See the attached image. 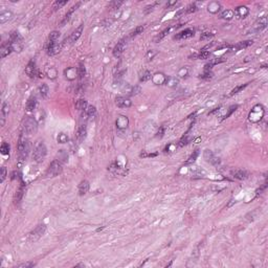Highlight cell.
Masks as SVG:
<instances>
[{
  "mask_svg": "<svg viewBox=\"0 0 268 268\" xmlns=\"http://www.w3.org/2000/svg\"><path fill=\"white\" fill-rule=\"evenodd\" d=\"M176 3H177V1H175V0H174V1H170V2H168V3H167L165 8H171V6H172V5H175V4H176Z\"/></svg>",
  "mask_w": 268,
  "mask_h": 268,
  "instance_id": "obj_64",
  "label": "cell"
},
{
  "mask_svg": "<svg viewBox=\"0 0 268 268\" xmlns=\"http://www.w3.org/2000/svg\"><path fill=\"white\" fill-rule=\"evenodd\" d=\"M126 46H127V43H126V40L122 39L120 41L117 42V44L114 46V48H113V56L114 57H120V54H122L123 53H124V50L126 49Z\"/></svg>",
  "mask_w": 268,
  "mask_h": 268,
  "instance_id": "obj_11",
  "label": "cell"
},
{
  "mask_svg": "<svg viewBox=\"0 0 268 268\" xmlns=\"http://www.w3.org/2000/svg\"><path fill=\"white\" fill-rule=\"evenodd\" d=\"M13 50V47H12V44L9 42H5V43H2L1 47H0V57L1 59H4L5 57H8L9 54Z\"/></svg>",
  "mask_w": 268,
  "mask_h": 268,
  "instance_id": "obj_16",
  "label": "cell"
},
{
  "mask_svg": "<svg viewBox=\"0 0 268 268\" xmlns=\"http://www.w3.org/2000/svg\"><path fill=\"white\" fill-rule=\"evenodd\" d=\"M158 4H159V2H153V3L147 5L146 8H144V14H149V13H151V12H153L154 9H155Z\"/></svg>",
  "mask_w": 268,
  "mask_h": 268,
  "instance_id": "obj_44",
  "label": "cell"
},
{
  "mask_svg": "<svg viewBox=\"0 0 268 268\" xmlns=\"http://www.w3.org/2000/svg\"><path fill=\"white\" fill-rule=\"evenodd\" d=\"M253 44V41L252 40H246V41H242V42H239L238 44H237V48L238 49H242V48H246V47H249L250 45Z\"/></svg>",
  "mask_w": 268,
  "mask_h": 268,
  "instance_id": "obj_38",
  "label": "cell"
},
{
  "mask_svg": "<svg viewBox=\"0 0 268 268\" xmlns=\"http://www.w3.org/2000/svg\"><path fill=\"white\" fill-rule=\"evenodd\" d=\"M57 156H58V158H57V159L60 160L61 162H66V161L68 160V154H67V152H66L65 150H59Z\"/></svg>",
  "mask_w": 268,
  "mask_h": 268,
  "instance_id": "obj_34",
  "label": "cell"
},
{
  "mask_svg": "<svg viewBox=\"0 0 268 268\" xmlns=\"http://www.w3.org/2000/svg\"><path fill=\"white\" fill-rule=\"evenodd\" d=\"M156 54H157V51L156 50H149L148 53H147V59H148L149 61L153 60V59L155 58Z\"/></svg>",
  "mask_w": 268,
  "mask_h": 268,
  "instance_id": "obj_58",
  "label": "cell"
},
{
  "mask_svg": "<svg viewBox=\"0 0 268 268\" xmlns=\"http://www.w3.org/2000/svg\"><path fill=\"white\" fill-rule=\"evenodd\" d=\"M231 176L234 177V178L238 179V180H244V179H247L248 177H249V173L247 172V171L245 170H234L231 172Z\"/></svg>",
  "mask_w": 268,
  "mask_h": 268,
  "instance_id": "obj_14",
  "label": "cell"
},
{
  "mask_svg": "<svg viewBox=\"0 0 268 268\" xmlns=\"http://www.w3.org/2000/svg\"><path fill=\"white\" fill-rule=\"evenodd\" d=\"M35 265H36V263L35 262H25V263H22V264H19L17 267H19V268H32V267H34Z\"/></svg>",
  "mask_w": 268,
  "mask_h": 268,
  "instance_id": "obj_54",
  "label": "cell"
},
{
  "mask_svg": "<svg viewBox=\"0 0 268 268\" xmlns=\"http://www.w3.org/2000/svg\"><path fill=\"white\" fill-rule=\"evenodd\" d=\"M58 143L59 144H66L68 141V136L65 133H60L58 135Z\"/></svg>",
  "mask_w": 268,
  "mask_h": 268,
  "instance_id": "obj_46",
  "label": "cell"
},
{
  "mask_svg": "<svg viewBox=\"0 0 268 268\" xmlns=\"http://www.w3.org/2000/svg\"><path fill=\"white\" fill-rule=\"evenodd\" d=\"M214 37V34L213 33H210V32H204L201 34L200 36V40L201 41H205V40H210L211 38Z\"/></svg>",
  "mask_w": 268,
  "mask_h": 268,
  "instance_id": "obj_49",
  "label": "cell"
},
{
  "mask_svg": "<svg viewBox=\"0 0 268 268\" xmlns=\"http://www.w3.org/2000/svg\"><path fill=\"white\" fill-rule=\"evenodd\" d=\"M6 174H8V171H6L5 167H2L1 168V178H0V181L3 182L4 180L6 178Z\"/></svg>",
  "mask_w": 268,
  "mask_h": 268,
  "instance_id": "obj_61",
  "label": "cell"
},
{
  "mask_svg": "<svg viewBox=\"0 0 268 268\" xmlns=\"http://www.w3.org/2000/svg\"><path fill=\"white\" fill-rule=\"evenodd\" d=\"M25 73H26L30 78H32V79H35L38 75H40V72L38 71L36 67V63H35L34 60H30V62H28L26 68H25Z\"/></svg>",
  "mask_w": 268,
  "mask_h": 268,
  "instance_id": "obj_8",
  "label": "cell"
},
{
  "mask_svg": "<svg viewBox=\"0 0 268 268\" xmlns=\"http://www.w3.org/2000/svg\"><path fill=\"white\" fill-rule=\"evenodd\" d=\"M66 4H67V0H64V1H56L53 4L54 12H56V11H58V9H62L64 5H66Z\"/></svg>",
  "mask_w": 268,
  "mask_h": 268,
  "instance_id": "obj_41",
  "label": "cell"
},
{
  "mask_svg": "<svg viewBox=\"0 0 268 268\" xmlns=\"http://www.w3.org/2000/svg\"><path fill=\"white\" fill-rule=\"evenodd\" d=\"M61 48H62V44L58 43V42H50L49 41V44L47 46V54L48 56H54V54H59L61 51Z\"/></svg>",
  "mask_w": 268,
  "mask_h": 268,
  "instance_id": "obj_10",
  "label": "cell"
},
{
  "mask_svg": "<svg viewBox=\"0 0 268 268\" xmlns=\"http://www.w3.org/2000/svg\"><path fill=\"white\" fill-rule=\"evenodd\" d=\"M199 4H202L200 3V2H194V3L190 4V5L186 8V14H192V13H195V12H197L199 9Z\"/></svg>",
  "mask_w": 268,
  "mask_h": 268,
  "instance_id": "obj_33",
  "label": "cell"
},
{
  "mask_svg": "<svg viewBox=\"0 0 268 268\" xmlns=\"http://www.w3.org/2000/svg\"><path fill=\"white\" fill-rule=\"evenodd\" d=\"M2 116L5 117L6 115L9 114V105L6 103H3V106H2V110H1Z\"/></svg>",
  "mask_w": 268,
  "mask_h": 268,
  "instance_id": "obj_59",
  "label": "cell"
},
{
  "mask_svg": "<svg viewBox=\"0 0 268 268\" xmlns=\"http://www.w3.org/2000/svg\"><path fill=\"white\" fill-rule=\"evenodd\" d=\"M122 4H123V1H111L110 3H109V8L112 9H115L120 8Z\"/></svg>",
  "mask_w": 268,
  "mask_h": 268,
  "instance_id": "obj_56",
  "label": "cell"
},
{
  "mask_svg": "<svg viewBox=\"0 0 268 268\" xmlns=\"http://www.w3.org/2000/svg\"><path fill=\"white\" fill-rule=\"evenodd\" d=\"M0 151H1V154H3V155H8V154H9V144L6 143H3L1 144Z\"/></svg>",
  "mask_w": 268,
  "mask_h": 268,
  "instance_id": "obj_48",
  "label": "cell"
},
{
  "mask_svg": "<svg viewBox=\"0 0 268 268\" xmlns=\"http://www.w3.org/2000/svg\"><path fill=\"white\" fill-rule=\"evenodd\" d=\"M39 92H40V96H41V98H46L47 94H48L49 92V88L48 86H47L46 84H42L41 86H40L39 88Z\"/></svg>",
  "mask_w": 268,
  "mask_h": 268,
  "instance_id": "obj_37",
  "label": "cell"
},
{
  "mask_svg": "<svg viewBox=\"0 0 268 268\" xmlns=\"http://www.w3.org/2000/svg\"><path fill=\"white\" fill-rule=\"evenodd\" d=\"M165 126H161V127L159 128V130H158L157 134H156V137L162 138L163 135H165Z\"/></svg>",
  "mask_w": 268,
  "mask_h": 268,
  "instance_id": "obj_60",
  "label": "cell"
},
{
  "mask_svg": "<svg viewBox=\"0 0 268 268\" xmlns=\"http://www.w3.org/2000/svg\"><path fill=\"white\" fill-rule=\"evenodd\" d=\"M211 56V53L210 51H200V54H198V59H200V60H205V59H208Z\"/></svg>",
  "mask_w": 268,
  "mask_h": 268,
  "instance_id": "obj_53",
  "label": "cell"
},
{
  "mask_svg": "<svg viewBox=\"0 0 268 268\" xmlns=\"http://www.w3.org/2000/svg\"><path fill=\"white\" fill-rule=\"evenodd\" d=\"M213 45H214V42H212V43H208V44H206L204 47H203L202 49H201V51H206V49H210V48H212L213 47Z\"/></svg>",
  "mask_w": 268,
  "mask_h": 268,
  "instance_id": "obj_63",
  "label": "cell"
},
{
  "mask_svg": "<svg viewBox=\"0 0 268 268\" xmlns=\"http://www.w3.org/2000/svg\"><path fill=\"white\" fill-rule=\"evenodd\" d=\"M234 16H235V13L232 9H224V11L220 14V18L224 19V20H227V21L231 20V19L234 18Z\"/></svg>",
  "mask_w": 268,
  "mask_h": 268,
  "instance_id": "obj_30",
  "label": "cell"
},
{
  "mask_svg": "<svg viewBox=\"0 0 268 268\" xmlns=\"http://www.w3.org/2000/svg\"><path fill=\"white\" fill-rule=\"evenodd\" d=\"M237 108H238V105H235V106H231V107H229L228 112H227L226 114H225V115L223 116V120H225V118H227L229 115H231V114H232V112L237 110Z\"/></svg>",
  "mask_w": 268,
  "mask_h": 268,
  "instance_id": "obj_57",
  "label": "cell"
},
{
  "mask_svg": "<svg viewBox=\"0 0 268 268\" xmlns=\"http://www.w3.org/2000/svg\"><path fill=\"white\" fill-rule=\"evenodd\" d=\"M151 72L149 70H143L141 73H139V81L141 82H147L151 79Z\"/></svg>",
  "mask_w": 268,
  "mask_h": 268,
  "instance_id": "obj_35",
  "label": "cell"
},
{
  "mask_svg": "<svg viewBox=\"0 0 268 268\" xmlns=\"http://www.w3.org/2000/svg\"><path fill=\"white\" fill-rule=\"evenodd\" d=\"M179 26H181V25H178V26H170V27H168V28H165V30H162V32L160 33V34H158L157 36H156L155 38H154V42H156V43H158V42H160L161 40L163 39V38H165V36H167V35H169L171 32H172L173 30H174V28H177V27H179Z\"/></svg>",
  "mask_w": 268,
  "mask_h": 268,
  "instance_id": "obj_22",
  "label": "cell"
},
{
  "mask_svg": "<svg viewBox=\"0 0 268 268\" xmlns=\"http://www.w3.org/2000/svg\"><path fill=\"white\" fill-rule=\"evenodd\" d=\"M168 77L162 72H156L152 77V81L155 85H163L167 82Z\"/></svg>",
  "mask_w": 268,
  "mask_h": 268,
  "instance_id": "obj_19",
  "label": "cell"
},
{
  "mask_svg": "<svg viewBox=\"0 0 268 268\" xmlns=\"http://www.w3.org/2000/svg\"><path fill=\"white\" fill-rule=\"evenodd\" d=\"M46 75H47V77H48L50 80H54L57 77H58V71H57L56 68H53V67H51V68H49V69L47 70Z\"/></svg>",
  "mask_w": 268,
  "mask_h": 268,
  "instance_id": "obj_40",
  "label": "cell"
},
{
  "mask_svg": "<svg viewBox=\"0 0 268 268\" xmlns=\"http://www.w3.org/2000/svg\"><path fill=\"white\" fill-rule=\"evenodd\" d=\"M18 150H19V156H20L21 160L25 159L30 152V141H28L27 138H25L23 135H21L20 138H19Z\"/></svg>",
  "mask_w": 268,
  "mask_h": 268,
  "instance_id": "obj_1",
  "label": "cell"
},
{
  "mask_svg": "<svg viewBox=\"0 0 268 268\" xmlns=\"http://www.w3.org/2000/svg\"><path fill=\"white\" fill-rule=\"evenodd\" d=\"M49 41L50 42H57V40L60 38V32L58 30H53V32L49 34Z\"/></svg>",
  "mask_w": 268,
  "mask_h": 268,
  "instance_id": "obj_42",
  "label": "cell"
},
{
  "mask_svg": "<svg viewBox=\"0 0 268 268\" xmlns=\"http://www.w3.org/2000/svg\"><path fill=\"white\" fill-rule=\"evenodd\" d=\"M203 157H204V159L207 161V162L212 163L213 165H218L220 163V158L217 157V156L213 153V151L211 150H205L204 152H203Z\"/></svg>",
  "mask_w": 268,
  "mask_h": 268,
  "instance_id": "obj_9",
  "label": "cell"
},
{
  "mask_svg": "<svg viewBox=\"0 0 268 268\" xmlns=\"http://www.w3.org/2000/svg\"><path fill=\"white\" fill-rule=\"evenodd\" d=\"M64 75L68 81H73L78 78V68L75 67H67L64 70Z\"/></svg>",
  "mask_w": 268,
  "mask_h": 268,
  "instance_id": "obj_18",
  "label": "cell"
},
{
  "mask_svg": "<svg viewBox=\"0 0 268 268\" xmlns=\"http://www.w3.org/2000/svg\"><path fill=\"white\" fill-rule=\"evenodd\" d=\"M87 107H88V105H87L86 99H78L75 103V109H78V110H86Z\"/></svg>",
  "mask_w": 268,
  "mask_h": 268,
  "instance_id": "obj_32",
  "label": "cell"
},
{
  "mask_svg": "<svg viewBox=\"0 0 268 268\" xmlns=\"http://www.w3.org/2000/svg\"><path fill=\"white\" fill-rule=\"evenodd\" d=\"M248 84H249V83H246V84H243V85H239V86L235 87V88L231 90V96H235V94L239 93V92H240L241 90H243L244 88H245V87H247V86H248Z\"/></svg>",
  "mask_w": 268,
  "mask_h": 268,
  "instance_id": "obj_43",
  "label": "cell"
},
{
  "mask_svg": "<svg viewBox=\"0 0 268 268\" xmlns=\"http://www.w3.org/2000/svg\"><path fill=\"white\" fill-rule=\"evenodd\" d=\"M13 18V13L11 11H3L0 13V23L4 24L5 22H8L11 19Z\"/></svg>",
  "mask_w": 268,
  "mask_h": 268,
  "instance_id": "obj_27",
  "label": "cell"
},
{
  "mask_svg": "<svg viewBox=\"0 0 268 268\" xmlns=\"http://www.w3.org/2000/svg\"><path fill=\"white\" fill-rule=\"evenodd\" d=\"M87 135V127L86 125H81L77 131V141L78 143L81 144L84 141V139L86 138Z\"/></svg>",
  "mask_w": 268,
  "mask_h": 268,
  "instance_id": "obj_20",
  "label": "cell"
},
{
  "mask_svg": "<svg viewBox=\"0 0 268 268\" xmlns=\"http://www.w3.org/2000/svg\"><path fill=\"white\" fill-rule=\"evenodd\" d=\"M266 26H267V17L266 16H263V17H261L259 20L255 23L252 30L256 33H259V32H261V30H265Z\"/></svg>",
  "mask_w": 268,
  "mask_h": 268,
  "instance_id": "obj_12",
  "label": "cell"
},
{
  "mask_svg": "<svg viewBox=\"0 0 268 268\" xmlns=\"http://www.w3.org/2000/svg\"><path fill=\"white\" fill-rule=\"evenodd\" d=\"M77 68H78V78L82 80L83 78L85 77V75H86V68H85V66L83 63H80L79 67H77Z\"/></svg>",
  "mask_w": 268,
  "mask_h": 268,
  "instance_id": "obj_36",
  "label": "cell"
},
{
  "mask_svg": "<svg viewBox=\"0 0 268 268\" xmlns=\"http://www.w3.org/2000/svg\"><path fill=\"white\" fill-rule=\"evenodd\" d=\"M188 75H189V69L186 67H182L181 69H179V71H178L179 78H186Z\"/></svg>",
  "mask_w": 268,
  "mask_h": 268,
  "instance_id": "obj_55",
  "label": "cell"
},
{
  "mask_svg": "<svg viewBox=\"0 0 268 268\" xmlns=\"http://www.w3.org/2000/svg\"><path fill=\"white\" fill-rule=\"evenodd\" d=\"M36 105H37L36 98H35V96H30V98L28 99L27 102H26V110L28 111V112H32V111L35 110Z\"/></svg>",
  "mask_w": 268,
  "mask_h": 268,
  "instance_id": "obj_28",
  "label": "cell"
},
{
  "mask_svg": "<svg viewBox=\"0 0 268 268\" xmlns=\"http://www.w3.org/2000/svg\"><path fill=\"white\" fill-rule=\"evenodd\" d=\"M195 35V30H191V28H186V30H182V32L178 33L176 36L174 37L175 40H184V39H189L191 37H194Z\"/></svg>",
  "mask_w": 268,
  "mask_h": 268,
  "instance_id": "obj_13",
  "label": "cell"
},
{
  "mask_svg": "<svg viewBox=\"0 0 268 268\" xmlns=\"http://www.w3.org/2000/svg\"><path fill=\"white\" fill-rule=\"evenodd\" d=\"M141 87L139 86H134L133 89H132V96H136V94H138L139 92H141Z\"/></svg>",
  "mask_w": 268,
  "mask_h": 268,
  "instance_id": "obj_62",
  "label": "cell"
},
{
  "mask_svg": "<svg viewBox=\"0 0 268 268\" xmlns=\"http://www.w3.org/2000/svg\"><path fill=\"white\" fill-rule=\"evenodd\" d=\"M96 109L94 106H88V107L86 108V114L90 116V117L96 115Z\"/></svg>",
  "mask_w": 268,
  "mask_h": 268,
  "instance_id": "obj_47",
  "label": "cell"
},
{
  "mask_svg": "<svg viewBox=\"0 0 268 268\" xmlns=\"http://www.w3.org/2000/svg\"><path fill=\"white\" fill-rule=\"evenodd\" d=\"M23 194H24V186H21L18 191L16 192L15 196H14V202H15V204L20 202V200L23 197Z\"/></svg>",
  "mask_w": 268,
  "mask_h": 268,
  "instance_id": "obj_31",
  "label": "cell"
},
{
  "mask_svg": "<svg viewBox=\"0 0 268 268\" xmlns=\"http://www.w3.org/2000/svg\"><path fill=\"white\" fill-rule=\"evenodd\" d=\"M265 114V109L262 105H256L255 107L251 109L250 113H249V120L251 123H259L261 120L263 118V116Z\"/></svg>",
  "mask_w": 268,
  "mask_h": 268,
  "instance_id": "obj_3",
  "label": "cell"
},
{
  "mask_svg": "<svg viewBox=\"0 0 268 268\" xmlns=\"http://www.w3.org/2000/svg\"><path fill=\"white\" fill-rule=\"evenodd\" d=\"M213 75H214V73L212 72V70H204V73H202V75H200V78L201 79H212Z\"/></svg>",
  "mask_w": 268,
  "mask_h": 268,
  "instance_id": "obj_51",
  "label": "cell"
},
{
  "mask_svg": "<svg viewBox=\"0 0 268 268\" xmlns=\"http://www.w3.org/2000/svg\"><path fill=\"white\" fill-rule=\"evenodd\" d=\"M132 89H133V87H132L131 85H129V83H125V84H123V86L120 87L122 92L127 94H132Z\"/></svg>",
  "mask_w": 268,
  "mask_h": 268,
  "instance_id": "obj_39",
  "label": "cell"
},
{
  "mask_svg": "<svg viewBox=\"0 0 268 268\" xmlns=\"http://www.w3.org/2000/svg\"><path fill=\"white\" fill-rule=\"evenodd\" d=\"M220 9H221V4L218 1H212L207 5V11L211 14H217L220 11Z\"/></svg>",
  "mask_w": 268,
  "mask_h": 268,
  "instance_id": "obj_25",
  "label": "cell"
},
{
  "mask_svg": "<svg viewBox=\"0 0 268 268\" xmlns=\"http://www.w3.org/2000/svg\"><path fill=\"white\" fill-rule=\"evenodd\" d=\"M144 26H137V27L133 30V32H132L131 34H130V37L133 38V37H135V36H137V35L141 34V33L144 32Z\"/></svg>",
  "mask_w": 268,
  "mask_h": 268,
  "instance_id": "obj_50",
  "label": "cell"
},
{
  "mask_svg": "<svg viewBox=\"0 0 268 268\" xmlns=\"http://www.w3.org/2000/svg\"><path fill=\"white\" fill-rule=\"evenodd\" d=\"M198 155H199V150H195L193 152V154H192L191 156H190L189 157V159L186 160V165H189V163H193V162H195V160L197 159V157H198Z\"/></svg>",
  "mask_w": 268,
  "mask_h": 268,
  "instance_id": "obj_45",
  "label": "cell"
},
{
  "mask_svg": "<svg viewBox=\"0 0 268 268\" xmlns=\"http://www.w3.org/2000/svg\"><path fill=\"white\" fill-rule=\"evenodd\" d=\"M115 104L120 108H129L132 106V102L129 99L124 98V96H117L115 99Z\"/></svg>",
  "mask_w": 268,
  "mask_h": 268,
  "instance_id": "obj_15",
  "label": "cell"
},
{
  "mask_svg": "<svg viewBox=\"0 0 268 268\" xmlns=\"http://www.w3.org/2000/svg\"><path fill=\"white\" fill-rule=\"evenodd\" d=\"M225 61H226V59H224V58H215V59H213V60L210 61V64L212 66H214V65H217V64L223 63V62H225Z\"/></svg>",
  "mask_w": 268,
  "mask_h": 268,
  "instance_id": "obj_52",
  "label": "cell"
},
{
  "mask_svg": "<svg viewBox=\"0 0 268 268\" xmlns=\"http://www.w3.org/2000/svg\"><path fill=\"white\" fill-rule=\"evenodd\" d=\"M129 125V118L125 115H120L116 120V127L118 130H125L127 129Z\"/></svg>",
  "mask_w": 268,
  "mask_h": 268,
  "instance_id": "obj_17",
  "label": "cell"
},
{
  "mask_svg": "<svg viewBox=\"0 0 268 268\" xmlns=\"http://www.w3.org/2000/svg\"><path fill=\"white\" fill-rule=\"evenodd\" d=\"M234 13L236 14L239 18L244 19L245 17H247V15L249 14V9H248L247 6H245V5H240V6H238V8L235 9Z\"/></svg>",
  "mask_w": 268,
  "mask_h": 268,
  "instance_id": "obj_21",
  "label": "cell"
},
{
  "mask_svg": "<svg viewBox=\"0 0 268 268\" xmlns=\"http://www.w3.org/2000/svg\"><path fill=\"white\" fill-rule=\"evenodd\" d=\"M46 154H47V149L44 143H42V141L38 143L36 148H35L34 150V153H33V157H34L35 161H36V162H42V161L44 160Z\"/></svg>",
  "mask_w": 268,
  "mask_h": 268,
  "instance_id": "obj_4",
  "label": "cell"
},
{
  "mask_svg": "<svg viewBox=\"0 0 268 268\" xmlns=\"http://www.w3.org/2000/svg\"><path fill=\"white\" fill-rule=\"evenodd\" d=\"M45 229H46V225H45L44 223L38 225L36 228H35L34 231L30 234V241H36V240H38V239H40L42 236H43Z\"/></svg>",
  "mask_w": 268,
  "mask_h": 268,
  "instance_id": "obj_7",
  "label": "cell"
},
{
  "mask_svg": "<svg viewBox=\"0 0 268 268\" xmlns=\"http://www.w3.org/2000/svg\"><path fill=\"white\" fill-rule=\"evenodd\" d=\"M80 5H81V3H80V2H78L77 4L72 5L71 8L69 9V11H68L67 13H66V15H65V17H64L63 21H62V22H61V26H64V24H65V23L67 22V21H69V19H70V17H71V16H72V14L75 13V11H77V9L79 8Z\"/></svg>",
  "mask_w": 268,
  "mask_h": 268,
  "instance_id": "obj_23",
  "label": "cell"
},
{
  "mask_svg": "<svg viewBox=\"0 0 268 268\" xmlns=\"http://www.w3.org/2000/svg\"><path fill=\"white\" fill-rule=\"evenodd\" d=\"M90 189V184L87 180H82L79 184V194L81 196L85 195Z\"/></svg>",
  "mask_w": 268,
  "mask_h": 268,
  "instance_id": "obj_26",
  "label": "cell"
},
{
  "mask_svg": "<svg viewBox=\"0 0 268 268\" xmlns=\"http://www.w3.org/2000/svg\"><path fill=\"white\" fill-rule=\"evenodd\" d=\"M24 130L27 134H35L38 131V123L32 116H27L24 120Z\"/></svg>",
  "mask_w": 268,
  "mask_h": 268,
  "instance_id": "obj_6",
  "label": "cell"
},
{
  "mask_svg": "<svg viewBox=\"0 0 268 268\" xmlns=\"http://www.w3.org/2000/svg\"><path fill=\"white\" fill-rule=\"evenodd\" d=\"M179 84V80L177 79L176 77H168L167 82H165V85L170 88H176Z\"/></svg>",
  "mask_w": 268,
  "mask_h": 268,
  "instance_id": "obj_29",
  "label": "cell"
},
{
  "mask_svg": "<svg viewBox=\"0 0 268 268\" xmlns=\"http://www.w3.org/2000/svg\"><path fill=\"white\" fill-rule=\"evenodd\" d=\"M83 30H84V24H81L79 27L75 28V30H73L71 36H70V42H71V43L75 42L81 37V35H82L83 33Z\"/></svg>",
  "mask_w": 268,
  "mask_h": 268,
  "instance_id": "obj_24",
  "label": "cell"
},
{
  "mask_svg": "<svg viewBox=\"0 0 268 268\" xmlns=\"http://www.w3.org/2000/svg\"><path fill=\"white\" fill-rule=\"evenodd\" d=\"M62 170H63L62 162H61L60 160H58V159H54L53 162L49 165L48 169H47V171H46V176L50 177V178L56 177V176H58L61 172H62Z\"/></svg>",
  "mask_w": 268,
  "mask_h": 268,
  "instance_id": "obj_5",
  "label": "cell"
},
{
  "mask_svg": "<svg viewBox=\"0 0 268 268\" xmlns=\"http://www.w3.org/2000/svg\"><path fill=\"white\" fill-rule=\"evenodd\" d=\"M9 43L12 44V47H13L14 51H18V53H20V51L23 49V38L18 32H14L11 34V37H9Z\"/></svg>",
  "mask_w": 268,
  "mask_h": 268,
  "instance_id": "obj_2",
  "label": "cell"
}]
</instances>
